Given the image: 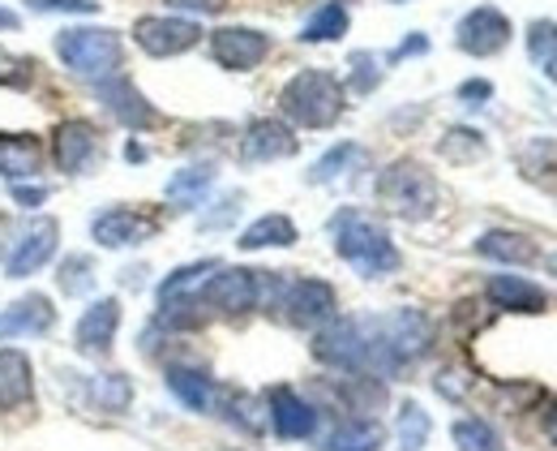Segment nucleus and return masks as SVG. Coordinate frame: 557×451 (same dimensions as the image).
<instances>
[{"instance_id":"obj_41","label":"nucleus","mask_w":557,"mask_h":451,"mask_svg":"<svg viewBox=\"0 0 557 451\" xmlns=\"http://www.w3.org/2000/svg\"><path fill=\"white\" fill-rule=\"evenodd\" d=\"M44 198H48L44 185H22V181H13V203H17V207H39Z\"/></svg>"},{"instance_id":"obj_8","label":"nucleus","mask_w":557,"mask_h":451,"mask_svg":"<svg viewBox=\"0 0 557 451\" xmlns=\"http://www.w3.org/2000/svg\"><path fill=\"white\" fill-rule=\"evenodd\" d=\"M198 39H202V26L194 17H138L134 22V44L159 61L198 48Z\"/></svg>"},{"instance_id":"obj_37","label":"nucleus","mask_w":557,"mask_h":451,"mask_svg":"<svg viewBox=\"0 0 557 451\" xmlns=\"http://www.w3.org/2000/svg\"><path fill=\"white\" fill-rule=\"evenodd\" d=\"M35 13H99V0H26Z\"/></svg>"},{"instance_id":"obj_18","label":"nucleus","mask_w":557,"mask_h":451,"mask_svg":"<svg viewBox=\"0 0 557 451\" xmlns=\"http://www.w3.org/2000/svg\"><path fill=\"white\" fill-rule=\"evenodd\" d=\"M57 327V305L44 293H26L22 301H13L4 314H0V340H13V336H48Z\"/></svg>"},{"instance_id":"obj_2","label":"nucleus","mask_w":557,"mask_h":451,"mask_svg":"<svg viewBox=\"0 0 557 451\" xmlns=\"http://www.w3.org/2000/svg\"><path fill=\"white\" fill-rule=\"evenodd\" d=\"M348 108L344 82L326 70H300L278 90V112L300 130H331Z\"/></svg>"},{"instance_id":"obj_47","label":"nucleus","mask_w":557,"mask_h":451,"mask_svg":"<svg viewBox=\"0 0 557 451\" xmlns=\"http://www.w3.org/2000/svg\"><path fill=\"white\" fill-rule=\"evenodd\" d=\"M391 4H404V0H391Z\"/></svg>"},{"instance_id":"obj_43","label":"nucleus","mask_w":557,"mask_h":451,"mask_svg":"<svg viewBox=\"0 0 557 451\" xmlns=\"http://www.w3.org/2000/svg\"><path fill=\"white\" fill-rule=\"evenodd\" d=\"M488 95H493V86H488L485 77H481V82H463V86H459V99H463V103H481V99H488Z\"/></svg>"},{"instance_id":"obj_26","label":"nucleus","mask_w":557,"mask_h":451,"mask_svg":"<svg viewBox=\"0 0 557 451\" xmlns=\"http://www.w3.org/2000/svg\"><path fill=\"white\" fill-rule=\"evenodd\" d=\"M210 185H214V163H189V168H181V172L168 181L163 198H168L172 207H198V203L207 198Z\"/></svg>"},{"instance_id":"obj_32","label":"nucleus","mask_w":557,"mask_h":451,"mask_svg":"<svg viewBox=\"0 0 557 451\" xmlns=\"http://www.w3.org/2000/svg\"><path fill=\"white\" fill-rule=\"evenodd\" d=\"M39 163H44V155L30 138H0V176L26 181L39 172Z\"/></svg>"},{"instance_id":"obj_14","label":"nucleus","mask_w":557,"mask_h":451,"mask_svg":"<svg viewBox=\"0 0 557 451\" xmlns=\"http://www.w3.org/2000/svg\"><path fill=\"white\" fill-rule=\"evenodd\" d=\"M99 159V130L90 125V121H61L57 130H52V163L61 168V172H86L90 163Z\"/></svg>"},{"instance_id":"obj_42","label":"nucleus","mask_w":557,"mask_h":451,"mask_svg":"<svg viewBox=\"0 0 557 451\" xmlns=\"http://www.w3.org/2000/svg\"><path fill=\"white\" fill-rule=\"evenodd\" d=\"M420 52H429V39H424V35H412V39H404V44L391 52V65H399V61H408V57H420Z\"/></svg>"},{"instance_id":"obj_31","label":"nucleus","mask_w":557,"mask_h":451,"mask_svg":"<svg viewBox=\"0 0 557 451\" xmlns=\"http://www.w3.org/2000/svg\"><path fill=\"white\" fill-rule=\"evenodd\" d=\"M528 57H532V65L557 86V22L536 17V22L528 26Z\"/></svg>"},{"instance_id":"obj_1","label":"nucleus","mask_w":557,"mask_h":451,"mask_svg":"<svg viewBox=\"0 0 557 451\" xmlns=\"http://www.w3.org/2000/svg\"><path fill=\"white\" fill-rule=\"evenodd\" d=\"M331 241H335V254L348 263L356 276H364V280H382V276L399 271V263H404L399 249H395V241H391V232L377 224V220L360 216L356 207H344L331 220Z\"/></svg>"},{"instance_id":"obj_20","label":"nucleus","mask_w":557,"mask_h":451,"mask_svg":"<svg viewBox=\"0 0 557 451\" xmlns=\"http://www.w3.org/2000/svg\"><path fill=\"white\" fill-rule=\"evenodd\" d=\"M485 297L493 301L497 309H506V314H545V309H549L545 289H536V284L523 280V276H493Z\"/></svg>"},{"instance_id":"obj_29","label":"nucleus","mask_w":557,"mask_h":451,"mask_svg":"<svg viewBox=\"0 0 557 451\" xmlns=\"http://www.w3.org/2000/svg\"><path fill=\"white\" fill-rule=\"evenodd\" d=\"M429 435H433L429 413L420 409L417 400H404L399 404V417H395V451H424Z\"/></svg>"},{"instance_id":"obj_28","label":"nucleus","mask_w":557,"mask_h":451,"mask_svg":"<svg viewBox=\"0 0 557 451\" xmlns=\"http://www.w3.org/2000/svg\"><path fill=\"white\" fill-rule=\"evenodd\" d=\"M348 26H351L348 4L331 0V4H322V9L300 26V44H335V39L348 35Z\"/></svg>"},{"instance_id":"obj_12","label":"nucleus","mask_w":557,"mask_h":451,"mask_svg":"<svg viewBox=\"0 0 557 451\" xmlns=\"http://www.w3.org/2000/svg\"><path fill=\"white\" fill-rule=\"evenodd\" d=\"M116 331H121V301L99 297L82 309V318L73 327V344L82 357H108L116 344Z\"/></svg>"},{"instance_id":"obj_6","label":"nucleus","mask_w":557,"mask_h":451,"mask_svg":"<svg viewBox=\"0 0 557 451\" xmlns=\"http://www.w3.org/2000/svg\"><path fill=\"white\" fill-rule=\"evenodd\" d=\"M313 357L344 370V375H369L373 370V336H369V318H331L322 322L318 340H313Z\"/></svg>"},{"instance_id":"obj_23","label":"nucleus","mask_w":557,"mask_h":451,"mask_svg":"<svg viewBox=\"0 0 557 451\" xmlns=\"http://www.w3.org/2000/svg\"><path fill=\"white\" fill-rule=\"evenodd\" d=\"M168 391H172L185 409H194V413H210V409L219 404V387H214L202 370H194V366H172V370H168Z\"/></svg>"},{"instance_id":"obj_4","label":"nucleus","mask_w":557,"mask_h":451,"mask_svg":"<svg viewBox=\"0 0 557 451\" xmlns=\"http://www.w3.org/2000/svg\"><path fill=\"white\" fill-rule=\"evenodd\" d=\"M262 305L283 309V318L292 327H322L335 318L339 297L326 280L300 276V280H283L278 271H262Z\"/></svg>"},{"instance_id":"obj_5","label":"nucleus","mask_w":557,"mask_h":451,"mask_svg":"<svg viewBox=\"0 0 557 451\" xmlns=\"http://www.w3.org/2000/svg\"><path fill=\"white\" fill-rule=\"evenodd\" d=\"M437 181L429 168H420L417 159H395L382 176H377V203L395 216V220H408V224H420L437 211Z\"/></svg>"},{"instance_id":"obj_35","label":"nucleus","mask_w":557,"mask_h":451,"mask_svg":"<svg viewBox=\"0 0 557 451\" xmlns=\"http://www.w3.org/2000/svg\"><path fill=\"white\" fill-rule=\"evenodd\" d=\"M95 289V263L86 258V254H73L61 263V293H70V297H86Z\"/></svg>"},{"instance_id":"obj_40","label":"nucleus","mask_w":557,"mask_h":451,"mask_svg":"<svg viewBox=\"0 0 557 451\" xmlns=\"http://www.w3.org/2000/svg\"><path fill=\"white\" fill-rule=\"evenodd\" d=\"M437 391L450 395V400H459V395L468 391V375H459V370H442V375H437Z\"/></svg>"},{"instance_id":"obj_15","label":"nucleus","mask_w":557,"mask_h":451,"mask_svg":"<svg viewBox=\"0 0 557 451\" xmlns=\"http://www.w3.org/2000/svg\"><path fill=\"white\" fill-rule=\"evenodd\" d=\"M267 417H271L278 439H287V443L309 439L318 430V409L305 395H296L292 387H271L267 391Z\"/></svg>"},{"instance_id":"obj_3","label":"nucleus","mask_w":557,"mask_h":451,"mask_svg":"<svg viewBox=\"0 0 557 451\" xmlns=\"http://www.w3.org/2000/svg\"><path fill=\"white\" fill-rule=\"evenodd\" d=\"M57 57L86 82H108L125 70V39L108 26H70L57 35Z\"/></svg>"},{"instance_id":"obj_44","label":"nucleus","mask_w":557,"mask_h":451,"mask_svg":"<svg viewBox=\"0 0 557 451\" xmlns=\"http://www.w3.org/2000/svg\"><path fill=\"white\" fill-rule=\"evenodd\" d=\"M545 435H549V443L557 448V400L545 409Z\"/></svg>"},{"instance_id":"obj_46","label":"nucleus","mask_w":557,"mask_h":451,"mask_svg":"<svg viewBox=\"0 0 557 451\" xmlns=\"http://www.w3.org/2000/svg\"><path fill=\"white\" fill-rule=\"evenodd\" d=\"M549 271H554V276H557V249H554V254H549Z\"/></svg>"},{"instance_id":"obj_11","label":"nucleus","mask_w":557,"mask_h":451,"mask_svg":"<svg viewBox=\"0 0 557 451\" xmlns=\"http://www.w3.org/2000/svg\"><path fill=\"white\" fill-rule=\"evenodd\" d=\"M57 245H61V224H57V220H35V224L13 241L9 258H4V276H9V280H30L39 267L52 263Z\"/></svg>"},{"instance_id":"obj_36","label":"nucleus","mask_w":557,"mask_h":451,"mask_svg":"<svg viewBox=\"0 0 557 451\" xmlns=\"http://www.w3.org/2000/svg\"><path fill=\"white\" fill-rule=\"evenodd\" d=\"M377 82H382V70H377V57H369V52H356V57H351V90L369 95V90H373Z\"/></svg>"},{"instance_id":"obj_25","label":"nucleus","mask_w":557,"mask_h":451,"mask_svg":"<svg viewBox=\"0 0 557 451\" xmlns=\"http://www.w3.org/2000/svg\"><path fill=\"white\" fill-rule=\"evenodd\" d=\"M382 443H386V430H382L377 422L351 417V422H339V426L326 435L322 451H382Z\"/></svg>"},{"instance_id":"obj_38","label":"nucleus","mask_w":557,"mask_h":451,"mask_svg":"<svg viewBox=\"0 0 557 451\" xmlns=\"http://www.w3.org/2000/svg\"><path fill=\"white\" fill-rule=\"evenodd\" d=\"M163 4L176 9V13H194V17H210V13L227 9V0H163Z\"/></svg>"},{"instance_id":"obj_7","label":"nucleus","mask_w":557,"mask_h":451,"mask_svg":"<svg viewBox=\"0 0 557 451\" xmlns=\"http://www.w3.org/2000/svg\"><path fill=\"white\" fill-rule=\"evenodd\" d=\"M198 301L214 309V314H249L262 305V271H249V267H219L202 284Z\"/></svg>"},{"instance_id":"obj_16","label":"nucleus","mask_w":557,"mask_h":451,"mask_svg":"<svg viewBox=\"0 0 557 451\" xmlns=\"http://www.w3.org/2000/svg\"><path fill=\"white\" fill-rule=\"evenodd\" d=\"M99 86V99L108 103V112L125 125V130H150V125H159V112L146 103V95H141L138 86L129 82V77H108V82H95Z\"/></svg>"},{"instance_id":"obj_13","label":"nucleus","mask_w":557,"mask_h":451,"mask_svg":"<svg viewBox=\"0 0 557 451\" xmlns=\"http://www.w3.org/2000/svg\"><path fill=\"white\" fill-rule=\"evenodd\" d=\"M159 232V220L154 216H141L134 207H108L95 216L90 224V236L103 245V249H129V245H141Z\"/></svg>"},{"instance_id":"obj_34","label":"nucleus","mask_w":557,"mask_h":451,"mask_svg":"<svg viewBox=\"0 0 557 451\" xmlns=\"http://www.w3.org/2000/svg\"><path fill=\"white\" fill-rule=\"evenodd\" d=\"M437 150L450 159V163H476L485 159V138L476 130H446V138L437 143Z\"/></svg>"},{"instance_id":"obj_9","label":"nucleus","mask_w":557,"mask_h":451,"mask_svg":"<svg viewBox=\"0 0 557 451\" xmlns=\"http://www.w3.org/2000/svg\"><path fill=\"white\" fill-rule=\"evenodd\" d=\"M210 57L232 74H249L271 57V35L249 26H219L210 35Z\"/></svg>"},{"instance_id":"obj_19","label":"nucleus","mask_w":557,"mask_h":451,"mask_svg":"<svg viewBox=\"0 0 557 451\" xmlns=\"http://www.w3.org/2000/svg\"><path fill=\"white\" fill-rule=\"evenodd\" d=\"M35 400V370H30V357L17 353V349H0V409L4 413H17Z\"/></svg>"},{"instance_id":"obj_39","label":"nucleus","mask_w":557,"mask_h":451,"mask_svg":"<svg viewBox=\"0 0 557 451\" xmlns=\"http://www.w3.org/2000/svg\"><path fill=\"white\" fill-rule=\"evenodd\" d=\"M236 211H240V194H232V198H223V203H219V211H214V216H207V220H202V228L232 224V220H236Z\"/></svg>"},{"instance_id":"obj_30","label":"nucleus","mask_w":557,"mask_h":451,"mask_svg":"<svg viewBox=\"0 0 557 451\" xmlns=\"http://www.w3.org/2000/svg\"><path fill=\"white\" fill-rule=\"evenodd\" d=\"M86 400H90L99 413H125L129 400H134V382L125 375H95L86 382Z\"/></svg>"},{"instance_id":"obj_27","label":"nucleus","mask_w":557,"mask_h":451,"mask_svg":"<svg viewBox=\"0 0 557 451\" xmlns=\"http://www.w3.org/2000/svg\"><path fill=\"white\" fill-rule=\"evenodd\" d=\"M296 224L287 220V216H262V220H253V224L240 232V249H287V245H296Z\"/></svg>"},{"instance_id":"obj_10","label":"nucleus","mask_w":557,"mask_h":451,"mask_svg":"<svg viewBox=\"0 0 557 451\" xmlns=\"http://www.w3.org/2000/svg\"><path fill=\"white\" fill-rule=\"evenodd\" d=\"M455 44H459V52H468L476 61L497 57L510 44V17L502 9H493V4H476L472 13H463V22L455 31Z\"/></svg>"},{"instance_id":"obj_17","label":"nucleus","mask_w":557,"mask_h":451,"mask_svg":"<svg viewBox=\"0 0 557 451\" xmlns=\"http://www.w3.org/2000/svg\"><path fill=\"white\" fill-rule=\"evenodd\" d=\"M296 155V134L287 121L275 117H262V121H249L245 138H240V159L245 163H271V159H287Z\"/></svg>"},{"instance_id":"obj_33","label":"nucleus","mask_w":557,"mask_h":451,"mask_svg":"<svg viewBox=\"0 0 557 451\" xmlns=\"http://www.w3.org/2000/svg\"><path fill=\"white\" fill-rule=\"evenodd\" d=\"M450 439L459 451H506V439L497 435V426H488L485 417H459L450 426Z\"/></svg>"},{"instance_id":"obj_24","label":"nucleus","mask_w":557,"mask_h":451,"mask_svg":"<svg viewBox=\"0 0 557 451\" xmlns=\"http://www.w3.org/2000/svg\"><path fill=\"white\" fill-rule=\"evenodd\" d=\"M223 263L219 258H202V263H189V267H176L163 284H159V305H172V301H189L202 293V284H207L210 276L219 271Z\"/></svg>"},{"instance_id":"obj_22","label":"nucleus","mask_w":557,"mask_h":451,"mask_svg":"<svg viewBox=\"0 0 557 451\" xmlns=\"http://www.w3.org/2000/svg\"><path fill=\"white\" fill-rule=\"evenodd\" d=\"M364 168H369V150L360 143H339L309 168V181L313 185H339V181H351V172H364Z\"/></svg>"},{"instance_id":"obj_21","label":"nucleus","mask_w":557,"mask_h":451,"mask_svg":"<svg viewBox=\"0 0 557 451\" xmlns=\"http://www.w3.org/2000/svg\"><path fill=\"white\" fill-rule=\"evenodd\" d=\"M476 254L481 258H493V263H506V267H532L541 258L536 241L523 236V232H506V228H493L476 241Z\"/></svg>"},{"instance_id":"obj_45","label":"nucleus","mask_w":557,"mask_h":451,"mask_svg":"<svg viewBox=\"0 0 557 451\" xmlns=\"http://www.w3.org/2000/svg\"><path fill=\"white\" fill-rule=\"evenodd\" d=\"M17 26V13L13 9H0V31H13Z\"/></svg>"}]
</instances>
